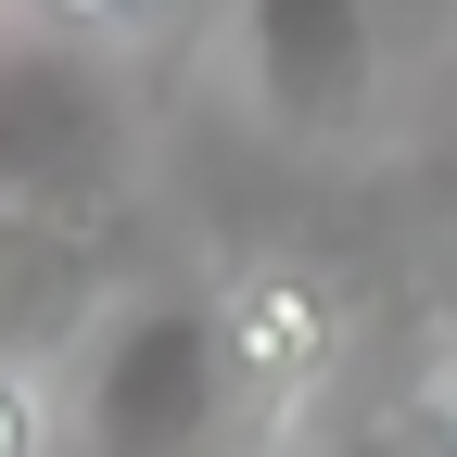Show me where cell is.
Here are the masks:
<instances>
[{
    "instance_id": "cell-6",
    "label": "cell",
    "mask_w": 457,
    "mask_h": 457,
    "mask_svg": "<svg viewBox=\"0 0 457 457\" xmlns=\"http://www.w3.org/2000/svg\"><path fill=\"white\" fill-rule=\"evenodd\" d=\"M38 26H64V38H128V0H38Z\"/></svg>"
},
{
    "instance_id": "cell-2",
    "label": "cell",
    "mask_w": 457,
    "mask_h": 457,
    "mask_svg": "<svg viewBox=\"0 0 457 457\" xmlns=\"http://www.w3.org/2000/svg\"><path fill=\"white\" fill-rule=\"evenodd\" d=\"M457 26V0H242V64L267 128L293 140H369L394 77Z\"/></svg>"
},
{
    "instance_id": "cell-4",
    "label": "cell",
    "mask_w": 457,
    "mask_h": 457,
    "mask_svg": "<svg viewBox=\"0 0 457 457\" xmlns=\"http://www.w3.org/2000/svg\"><path fill=\"white\" fill-rule=\"evenodd\" d=\"M0 457H64V420H51L38 356H0Z\"/></svg>"
},
{
    "instance_id": "cell-1",
    "label": "cell",
    "mask_w": 457,
    "mask_h": 457,
    "mask_svg": "<svg viewBox=\"0 0 457 457\" xmlns=\"http://www.w3.org/2000/svg\"><path fill=\"white\" fill-rule=\"evenodd\" d=\"M254 420L242 369L216 330V279L191 293H140L114 305L77 381V457H228V432Z\"/></svg>"
},
{
    "instance_id": "cell-5",
    "label": "cell",
    "mask_w": 457,
    "mask_h": 457,
    "mask_svg": "<svg viewBox=\"0 0 457 457\" xmlns=\"http://www.w3.org/2000/svg\"><path fill=\"white\" fill-rule=\"evenodd\" d=\"M381 457H457V381H432V394H420V420L394 432Z\"/></svg>"
},
{
    "instance_id": "cell-3",
    "label": "cell",
    "mask_w": 457,
    "mask_h": 457,
    "mask_svg": "<svg viewBox=\"0 0 457 457\" xmlns=\"http://www.w3.org/2000/svg\"><path fill=\"white\" fill-rule=\"evenodd\" d=\"M216 330H228V369H242L254 420L293 432L343 381V356H356V293H343L318 254H242L216 279Z\"/></svg>"
}]
</instances>
